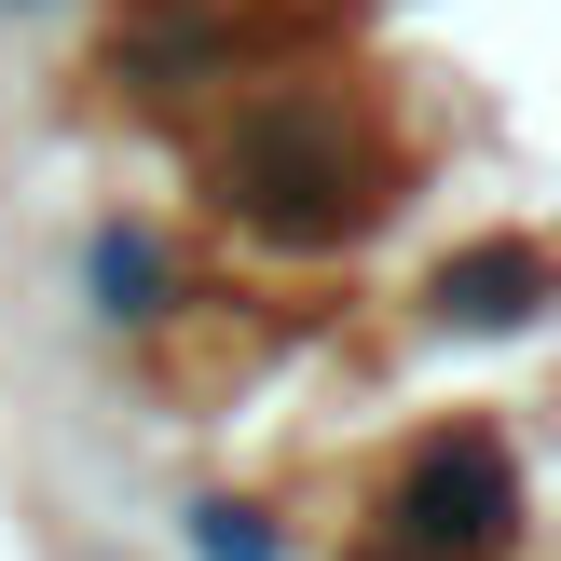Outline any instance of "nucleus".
I'll return each mask as SVG.
<instances>
[{
	"label": "nucleus",
	"mask_w": 561,
	"mask_h": 561,
	"mask_svg": "<svg viewBox=\"0 0 561 561\" xmlns=\"http://www.w3.org/2000/svg\"><path fill=\"white\" fill-rule=\"evenodd\" d=\"M233 192L274 219V233H343L356 206H370V179H356V137L329 124V110H261L233 151Z\"/></svg>",
	"instance_id": "obj_1"
},
{
	"label": "nucleus",
	"mask_w": 561,
	"mask_h": 561,
	"mask_svg": "<svg viewBox=\"0 0 561 561\" xmlns=\"http://www.w3.org/2000/svg\"><path fill=\"white\" fill-rule=\"evenodd\" d=\"M507 507H520L507 438L453 425V438H425V453H411V480H398V548H411V561H480L493 535H507Z\"/></svg>",
	"instance_id": "obj_2"
},
{
	"label": "nucleus",
	"mask_w": 561,
	"mask_h": 561,
	"mask_svg": "<svg viewBox=\"0 0 561 561\" xmlns=\"http://www.w3.org/2000/svg\"><path fill=\"white\" fill-rule=\"evenodd\" d=\"M535 288H548V274L520 261V247H480V261L438 274V316H453V329H507V316H535Z\"/></svg>",
	"instance_id": "obj_3"
}]
</instances>
